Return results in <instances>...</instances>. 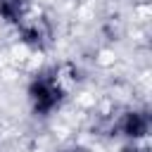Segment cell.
<instances>
[{"mask_svg":"<svg viewBox=\"0 0 152 152\" xmlns=\"http://www.w3.org/2000/svg\"><path fill=\"white\" fill-rule=\"evenodd\" d=\"M59 152H90V150L83 147V145H71V147H64V150H59Z\"/></svg>","mask_w":152,"mask_h":152,"instance_id":"obj_1","label":"cell"},{"mask_svg":"<svg viewBox=\"0 0 152 152\" xmlns=\"http://www.w3.org/2000/svg\"><path fill=\"white\" fill-rule=\"evenodd\" d=\"M121 152H150V150H147V147H138V145L133 142V145H128V147H124Z\"/></svg>","mask_w":152,"mask_h":152,"instance_id":"obj_2","label":"cell"}]
</instances>
